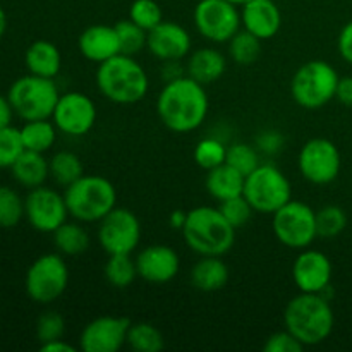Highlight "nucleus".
<instances>
[{
    "label": "nucleus",
    "mask_w": 352,
    "mask_h": 352,
    "mask_svg": "<svg viewBox=\"0 0 352 352\" xmlns=\"http://www.w3.org/2000/svg\"><path fill=\"white\" fill-rule=\"evenodd\" d=\"M219 208L220 212L223 213V217H226L236 229H241L243 226H246L254 213L253 206H251V203L244 198V195L234 196V198L226 199V201H220Z\"/></svg>",
    "instance_id": "obj_40"
},
{
    "label": "nucleus",
    "mask_w": 352,
    "mask_h": 352,
    "mask_svg": "<svg viewBox=\"0 0 352 352\" xmlns=\"http://www.w3.org/2000/svg\"><path fill=\"white\" fill-rule=\"evenodd\" d=\"M7 98L23 120L52 119L60 93L54 79L28 74L10 85Z\"/></svg>",
    "instance_id": "obj_7"
},
{
    "label": "nucleus",
    "mask_w": 352,
    "mask_h": 352,
    "mask_svg": "<svg viewBox=\"0 0 352 352\" xmlns=\"http://www.w3.org/2000/svg\"><path fill=\"white\" fill-rule=\"evenodd\" d=\"M12 116H14V109L12 105H10L9 98L0 95V127L10 126V122H12Z\"/></svg>",
    "instance_id": "obj_48"
},
{
    "label": "nucleus",
    "mask_w": 352,
    "mask_h": 352,
    "mask_svg": "<svg viewBox=\"0 0 352 352\" xmlns=\"http://www.w3.org/2000/svg\"><path fill=\"white\" fill-rule=\"evenodd\" d=\"M272 229L280 244L291 250H306L318 237L316 212L305 201L291 199L272 215Z\"/></svg>",
    "instance_id": "obj_9"
},
{
    "label": "nucleus",
    "mask_w": 352,
    "mask_h": 352,
    "mask_svg": "<svg viewBox=\"0 0 352 352\" xmlns=\"http://www.w3.org/2000/svg\"><path fill=\"white\" fill-rule=\"evenodd\" d=\"M336 98L339 100L344 107L352 109V76H344V78L339 79Z\"/></svg>",
    "instance_id": "obj_45"
},
{
    "label": "nucleus",
    "mask_w": 352,
    "mask_h": 352,
    "mask_svg": "<svg viewBox=\"0 0 352 352\" xmlns=\"http://www.w3.org/2000/svg\"><path fill=\"white\" fill-rule=\"evenodd\" d=\"M186 219H188V212L175 210V212H172L168 223H170V227L174 230H182V227H184V223H186Z\"/></svg>",
    "instance_id": "obj_49"
},
{
    "label": "nucleus",
    "mask_w": 352,
    "mask_h": 352,
    "mask_svg": "<svg viewBox=\"0 0 352 352\" xmlns=\"http://www.w3.org/2000/svg\"><path fill=\"white\" fill-rule=\"evenodd\" d=\"M69 285V267L60 253H47L31 263L26 272V294L38 305H52Z\"/></svg>",
    "instance_id": "obj_10"
},
{
    "label": "nucleus",
    "mask_w": 352,
    "mask_h": 352,
    "mask_svg": "<svg viewBox=\"0 0 352 352\" xmlns=\"http://www.w3.org/2000/svg\"><path fill=\"white\" fill-rule=\"evenodd\" d=\"M54 243L62 256H79L89 248V234L82 222H64L54 232Z\"/></svg>",
    "instance_id": "obj_28"
},
{
    "label": "nucleus",
    "mask_w": 352,
    "mask_h": 352,
    "mask_svg": "<svg viewBox=\"0 0 352 352\" xmlns=\"http://www.w3.org/2000/svg\"><path fill=\"white\" fill-rule=\"evenodd\" d=\"M129 19L143 30L151 31L164 21V10L155 0H134L129 7Z\"/></svg>",
    "instance_id": "obj_38"
},
{
    "label": "nucleus",
    "mask_w": 352,
    "mask_h": 352,
    "mask_svg": "<svg viewBox=\"0 0 352 352\" xmlns=\"http://www.w3.org/2000/svg\"><path fill=\"white\" fill-rule=\"evenodd\" d=\"M24 217V199L19 192L9 186H0V227L12 229Z\"/></svg>",
    "instance_id": "obj_35"
},
{
    "label": "nucleus",
    "mask_w": 352,
    "mask_h": 352,
    "mask_svg": "<svg viewBox=\"0 0 352 352\" xmlns=\"http://www.w3.org/2000/svg\"><path fill=\"white\" fill-rule=\"evenodd\" d=\"M337 48H339L340 57L352 65V19L340 30L339 38H337Z\"/></svg>",
    "instance_id": "obj_44"
},
{
    "label": "nucleus",
    "mask_w": 352,
    "mask_h": 352,
    "mask_svg": "<svg viewBox=\"0 0 352 352\" xmlns=\"http://www.w3.org/2000/svg\"><path fill=\"white\" fill-rule=\"evenodd\" d=\"M69 217L82 223H98L117 205L116 186L103 175H82L64 188Z\"/></svg>",
    "instance_id": "obj_5"
},
{
    "label": "nucleus",
    "mask_w": 352,
    "mask_h": 352,
    "mask_svg": "<svg viewBox=\"0 0 352 352\" xmlns=\"http://www.w3.org/2000/svg\"><path fill=\"white\" fill-rule=\"evenodd\" d=\"M243 195L254 212L274 215L292 199V186L277 165L260 164L244 179Z\"/></svg>",
    "instance_id": "obj_8"
},
{
    "label": "nucleus",
    "mask_w": 352,
    "mask_h": 352,
    "mask_svg": "<svg viewBox=\"0 0 352 352\" xmlns=\"http://www.w3.org/2000/svg\"><path fill=\"white\" fill-rule=\"evenodd\" d=\"M186 76V65L182 67L181 60H168L164 62V67H162V78L167 81H174V79Z\"/></svg>",
    "instance_id": "obj_46"
},
{
    "label": "nucleus",
    "mask_w": 352,
    "mask_h": 352,
    "mask_svg": "<svg viewBox=\"0 0 352 352\" xmlns=\"http://www.w3.org/2000/svg\"><path fill=\"white\" fill-rule=\"evenodd\" d=\"M230 2L232 3H236V6H243V3H246V2H250V0H230Z\"/></svg>",
    "instance_id": "obj_51"
},
{
    "label": "nucleus",
    "mask_w": 352,
    "mask_h": 352,
    "mask_svg": "<svg viewBox=\"0 0 352 352\" xmlns=\"http://www.w3.org/2000/svg\"><path fill=\"white\" fill-rule=\"evenodd\" d=\"M50 167V177L62 188H67L72 182L78 181L85 175V167H82L81 158L72 151H58L48 160Z\"/></svg>",
    "instance_id": "obj_30"
},
{
    "label": "nucleus",
    "mask_w": 352,
    "mask_h": 352,
    "mask_svg": "<svg viewBox=\"0 0 352 352\" xmlns=\"http://www.w3.org/2000/svg\"><path fill=\"white\" fill-rule=\"evenodd\" d=\"M24 64H26L30 74L55 79L62 67L60 50L52 41L38 40L28 47L26 54H24Z\"/></svg>",
    "instance_id": "obj_23"
},
{
    "label": "nucleus",
    "mask_w": 352,
    "mask_h": 352,
    "mask_svg": "<svg viewBox=\"0 0 352 352\" xmlns=\"http://www.w3.org/2000/svg\"><path fill=\"white\" fill-rule=\"evenodd\" d=\"M21 140H23L24 150L45 153L50 150L57 140V126L50 119L24 120L21 127Z\"/></svg>",
    "instance_id": "obj_27"
},
{
    "label": "nucleus",
    "mask_w": 352,
    "mask_h": 352,
    "mask_svg": "<svg viewBox=\"0 0 352 352\" xmlns=\"http://www.w3.org/2000/svg\"><path fill=\"white\" fill-rule=\"evenodd\" d=\"M117 36H119L120 43V54L131 55V57H136L138 54L146 48L148 43V31L143 30L141 26H138L134 21L131 19H122L116 24Z\"/></svg>",
    "instance_id": "obj_33"
},
{
    "label": "nucleus",
    "mask_w": 352,
    "mask_h": 352,
    "mask_svg": "<svg viewBox=\"0 0 352 352\" xmlns=\"http://www.w3.org/2000/svg\"><path fill=\"white\" fill-rule=\"evenodd\" d=\"M336 315L330 299L322 294L299 292L284 309V329L305 347L325 342L333 332Z\"/></svg>",
    "instance_id": "obj_2"
},
{
    "label": "nucleus",
    "mask_w": 352,
    "mask_h": 352,
    "mask_svg": "<svg viewBox=\"0 0 352 352\" xmlns=\"http://www.w3.org/2000/svg\"><path fill=\"white\" fill-rule=\"evenodd\" d=\"M284 134L278 133V131L275 129H268L258 134L256 141H254V146H256L258 151L263 155H277L278 151L284 148Z\"/></svg>",
    "instance_id": "obj_43"
},
{
    "label": "nucleus",
    "mask_w": 352,
    "mask_h": 352,
    "mask_svg": "<svg viewBox=\"0 0 352 352\" xmlns=\"http://www.w3.org/2000/svg\"><path fill=\"white\" fill-rule=\"evenodd\" d=\"M78 48L86 60L95 62V64H102V62L116 57L120 54L116 26H109V24L88 26L79 34Z\"/></svg>",
    "instance_id": "obj_21"
},
{
    "label": "nucleus",
    "mask_w": 352,
    "mask_h": 352,
    "mask_svg": "<svg viewBox=\"0 0 352 352\" xmlns=\"http://www.w3.org/2000/svg\"><path fill=\"white\" fill-rule=\"evenodd\" d=\"M10 172H12L14 181L26 189L43 186L45 181L50 177V167L43 153L30 150H24L21 153V157L10 167Z\"/></svg>",
    "instance_id": "obj_25"
},
{
    "label": "nucleus",
    "mask_w": 352,
    "mask_h": 352,
    "mask_svg": "<svg viewBox=\"0 0 352 352\" xmlns=\"http://www.w3.org/2000/svg\"><path fill=\"white\" fill-rule=\"evenodd\" d=\"M241 26L261 41L277 36L282 12L274 0H250L241 6Z\"/></svg>",
    "instance_id": "obj_20"
},
{
    "label": "nucleus",
    "mask_w": 352,
    "mask_h": 352,
    "mask_svg": "<svg viewBox=\"0 0 352 352\" xmlns=\"http://www.w3.org/2000/svg\"><path fill=\"white\" fill-rule=\"evenodd\" d=\"M131 322L122 316H98L86 323L79 336V349L85 352H117L126 346Z\"/></svg>",
    "instance_id": "obj_16"
},
{
    "label": "nucleus",
    "mask_w": 352,
    "mask_h": 352,
    "mask_svg": "<svg viewBox=\"0 0 352 352\" xmlns=\"http://www.w3.org/2000/svg\"><path fill=\"white\" fill-rule=\"evenodd\" d=\"M236 230L219 206H196L188 212L181 232L189 250L199 256H223L236 243Z\"/></svg>",
    "instance_id": "obj_3"
},
{
    "label": "nucleus",
    "mask_w": 352,
    "mask_h": 352,
    "mask_svg": "<svg viewBox=\"0 0 352 352\" xmlns=\"http://www.w3.org/2000/svg\"><path fill=\"white\" fill-rule=\"evenodd\" d=\"M244 175L232 168L230 165L222 164L219 167L206 172L205 186L208 195L217 201H226L234 196L243 195L244 189Z\"/></svg>",
    "instance_id": "obj_26"
},
{
    "label": "nucleus",
    "mask_w": 352,
    "mask_h": 352,
    "mask_svg": "<svg viewBox=\"0 0 352 352\" xmlns=\"http://www.w3.org/2000/svg\"><path fill=\"white\" fill-rule=\"evenodd\" d=\"M230 272L220 256H201L191 270V284L201 292H217L229 282Z\"/></svg>",
    "instance_id": "obj_24"
},
{
    "label": "nucleus",
    "mask_w": 352,
    "mask_h": 352,
    "mask_svg": "<svg viewBox=\"0 0 352 352\" xmlns=\"http://www.w3.org/2000/svg\"><path fill=\"white\" fill-rule=\"evenodd\" d=\"M40 351L41 352H76L78 349H76L72 344H69L67 340H64V337H62V339L40 344Z\"/></svg>",
    "instance_id": "obj_47"
},
{
    "label": "nucleus",
    "mask_w": 352,
    "mask_h": 352,
    "mask_svg": "<svg viewBox=\"0 0 352 352\" xmlns=\"http://www.w3.org/2000/svg\"><path fill=\"white\" fill-rule=\"evenodd\" d=\"M192 40L189 31L174 21H162L157 28L148 31L146 50L158 60H182L191 54Z\"/></svg>",
    "instance_id": "obj_19"
},
{
    "label": "nucleus",
    "mask_w": 352,
    "mask_h": 352,
    "mask_svg": "<svg viewBox=\"0 0 352 352\" xmlns=\"http://www.w3.org/2000/svg\"><path fill=\"white\" fill-rule=\"evenodd\" d=\"M192 17L198 33L213 43H227L243 28L239 6L230 0H199Z\"/></svg>",
    "instance_id": "obj_11"
},
{
    "label": "nucleus",
    "mask_w": 352,
    "mask_h": 352,
    "mask_svg": "<svg viewBox=\"0 0 352 352\" xmlns=\"http://www.w3.org/2000/svg\"><path fill=\"white\" fill-rule=\"evenodd\" d=\"M24 151L21 131L12 126L0 127V168H10Z\"/></svg>",
    "instance_id": "obj_39"
},
{
    "label": "nucleus",
    "mask_w": 352,
    "mask_h": 352,
    "mask_svg": "<svg viewBox=\"0 0 352 352\" xmlns=\"http://www.w3.org/2000/svg\"><path fill=\"white\" fill-rule=\"evenodd\" d=\"M96 237L107 254H133L141 241V223L136 213L116 206L98 222Z\"/></svg>",
    "instance_id": "obj_13"
},
{
    "label": "nucleus",
    "mask_w": 352,
    "mask_h": 352,
    "mask_svg": "<svg viewBox=\"0 0 352 352\" xmlns=\"http://www.w3.org/2000/svg\"><path fill=\"white\" fill-rule=\"evenodd\" d=\"M138 275L150 284H168L174 280L181 268L177 251L165 244H151L136 254Z\"/></svg>",
    "instance_id": "obj_18"
},
{
    "label": "nucleus",
    "mask_w": 352,
    "mask_h": 352,
    "mask_svg": "<svg viewBox=\"0 0 352 352\" xmlns=\"http://www.w3.org/2000/svg\"><path fill=\"white\" fill-rule=\"evenodd\" d=\"M103 275L107 282L116 289L131 287L140 277L133 254H109V260L103 267Z\"/></svg>",
    "instance_id": "obj_29"
},
{
    "label": "nucleus",
    "mask_w": 352,
    "mask_h": 352,
    "mask_svg": "<svg viewBox=\"0 0 352 352\" xmlns=\"http://www.w3.org/2000/svg\"><path fill=\"white\" fill-rule=\"evenodd\" d=\"M126 346L138 352H158L164 349V333L148 322L131 323L127 330Z\"/></svg>",
    "instance_id": "obj_31"
},
{
    "label": "nucleus",
    "mask_w": 352,
    "mask_h": 352,
    "mask_svg": "<svg viewBox=\"0 0 352 352\" xmlns=\"http://www.w3.org/2000/svg\"><path fill=\"white\" fill-rule=\"evenodd\" d=\"M226 164L236 168L237 172H241L246 177V175H250L261 164L260 151H258V148L254 144L234 143L230 146H227Z\"/></svg>",
    "instance_id": "obj_36"
},
{
    "label": "nucleus",
    "mask_w": 352,
    "mask_h": 352,
    "mask_svg": "<svg viewBox=\"0 0 352 352\" xmlns=\"http://www.w3.org/2000/svg\"><path fill=\"white\" fill-rule=\"evenodd\" d=\"M210 110L205 85L188 74L165 82L157 96V116L168 131L192 133L203 126Z\"/></svg>",
    "instance_id": "obj_1"
},
{
    "label": "nucleus",
    "mask_w": 352,
    "mask_h": 352,
    "mask_svg": "<svg viewBox=\"0 0 352 352\" xmlns=\"http://www.w3.org/2000/svg\"><path fill=\"white\" fill-rule=\"evenodd\" d=\"M95 79L98 91L117 105L141 102L150 89V78L143 65L124 54L98 64Z\"/></svg>",
    "instance_id": "obj_4"
},
{
    "label": "nucleus",
    "mask_w": 352,
    "mask_h": 352,
    "mask_svg": "<svg viewBox=\"0 0 352 352\" xmlns=\"http://www.w3.org/2000/svg\"><path fill=\"white\" fill-rule=\"evenodd\" d=\"M24 215L34 230L43 234H54L64 222H67L69 210L65 205L64 192L52 188L38 186L30 189L24 198Z\"/></svg>",
    "instance_id": "obj_14"
},
{
    "label": "nucleus",
    "mask_w": 352,
    "mask_h": 352,
    "mask_svg": "<svg viewBox=\"0 0 352 352\" xmlns=\"http://www.w3.org/2000/svg\"><path fill=\"white\" fill-rule=\"evenodd\" d=\"M339 72L327 60H309L294 72L291 95L299 107L318 110L336 98Z\"/></svg>",
    "instance_id": "obj_6"
},
{
    "label": "nucleus",
    "mask_w": 352,
    "mask_h": 352,
    "mask_svg": "<svg viewBox=\"0 0 352 352\" xmlns=\"http://www.w3.org/2000/svg\"><path fill=\"white\" fill-rule=\"evenodd\" d=\"M64 333H65V320L60 313L47 311L38 318L36 337L38 340H40V344L62 339Z\"/></svg>",
    "instance_id": "obj_41"
},
{
    "label": "nucleus",
    "mask_w": 352,
    "mask_h": 352,
    "mask_svg": "<svg viewBox=\"0 0 352 352\" xmlns=\"http://www.w3.org/2000/svg\"><path fill=\"white\" fill-rule=\"evenodd\" d=\"M298 167L306 181L325 186L339 177L342 155L333 141L327 138H313L302 144L298 155Z\"/></svg>",
    "instance_id": "obj_12"
},
{
    "label": "nucleus",
    "mask_w": 352,
    "mask_h": 352,
    "mask_svg": "<svg viewBox=\"0 0 352 352\" xmlns=\"http://www.w3.org/2000/svg\"><path fill=\"white\" fill-rule=\"evenodd\" d=\"M195 162L198 164V167H201L203 170H212V168L219 167V165L226 164L227 157V146L223 144V141H220L219 138H203L196 143L195 146Z\"/></svg>",
    "instance_id": "obj_34"
},
{
    "label": "nucleus",
    "mask_w": 352,
    "mask_h": 352,
    "mask_svg": "<svg viewBox=\"0 0 352 352\" xmlns=\"http://www.w3.org/2000/svg\"><path fill=\"white\" fill-rule=\"evenodd\" d=\"M52 120L67 136H85L95 127L96 105L85 93L67 91L58 98Z\"/></svg>",
    "instance_id": "obj_15"
},
{
    "label": "nucleus",
    "mask_w": 352,
    "mask_h": 352,
    "mask_svg": "<svg viewBox=\"0 0 352 352\" xmlns=\"http://www.w3.org/2000/svg\"><path fill=\"white\" fill-rule=\"evenodd\" d=\"M227 69V58L220 50L212 47H201L191 52L186 62V74L201 85H212L219 81Z\"/></svg>",
    "instance_id": "obj_22"
},
{
    "label": "nucleus",
    "mask_w": 352,
    "mask_h": 352,
    "mask_svg": "<svg viewBox=\"0 0 352 352\" xmlns=\"http://www.w3.org/2000/svg\"><path fill=\"white\" fill-rule=\"evenodd\" d=\"M347 213L337 205H327L316 212L318 237H337L346 230Z\"/></svg>",
    "instance_id": "obj_37"
},
{
    "label": "nucleus",
    "mask_w": 352,
    "mask_h": 352,
    "mask_svg": "<svg viewBox=\"0 0 352 352\" xmlns=\"http://www.w3.org/2000/svg\"><path fill=\"white\" fill-rule=\"evenodd\" d=\"M333 267L330 258L323 251L311 246L301 250L292 263V280L299 292L322 294L332 285Z\"/></svg>",
    "instance_id": "obj_17"
},
{
    "label": "nucleus",
    "mask_w": 352,
    "mask_h": 352,
    "mask_svg": "<svg viewBox=\"0 0 352 352\" xmlns=\"http://www.w3.org/2000/svg\"><path fill=\"white\" fill-rule=\"evenodd\" d=\"M302 349L305 346L285 329L272 333L263 346L265 352H301Z\"/></svg>",
    "instance_id": "obj_42"
},
{
    "label": "nucleus",
    "mask_w": 352,
    "mask_h": 352,
    "mask_svg": "<svg viewBox=\"0 0 352 352\" xmlns=\"http://www.w3.org/2000/svg\"><path fill=\"white\" fill-rule=\"evenodd\" d=\"M6 31H7V14L6 10L0 7V38L6 34Z\"/></svg>",
    "instance_id": "obj_50"
},
{
    "label": "nucleus",
    "mask_w": 352,
    "mask_h": 352,
    "mask_svg": "<svg viewBox=\"0 0 352 352\" xmlns=\"http://www.w3.org/2000/svg\"><path fill=\"white\" fill-rule=\"evenodd\" d=\"M227 50L237 65H253L261 55V40L241 28L229 41Z\"/></svg>",
    "instance_id": "obj_32"
}]
</instances>
